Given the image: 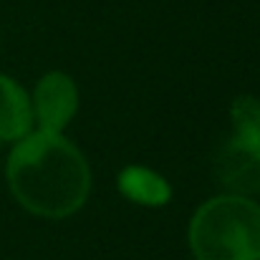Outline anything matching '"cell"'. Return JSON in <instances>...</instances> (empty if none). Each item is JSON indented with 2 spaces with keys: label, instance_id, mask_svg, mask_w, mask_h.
<instances>
[{
  "label": "cell",
  "instance_id": "6da1fadb",
  "mask_svg": "<svg viewBox=\"0 0 260 260\" xmlns=\"http://www.w3.org/2000/svg\"><path fill=\"white\" fill-rule=\"evenodd\" d=\"M5 177L13 197L36 217L63 220L79 212L91 192L86 157L63 134L30 132L8 154Z\"/></svg>",
  "mask_w": 260,
  "mask_h": 260
},
{
  "label": "cell",
  "instance_id": "7a4b0ae2",
  "mask_svg": "<svg viewBox=\"0 0 260 260\" xmlns=\"http://www.w3.org/2000/svg\"><path fill=\"white\" fill-rule=\"evenodd\" d=\"M194 260H260V205L248 194H217L202 202L187 228Z\"/></svg>",
  "mask_w": 260,
  "mask_h": 260
},
{
  "label": "cell",
  "instance_id": "3957f363",
  "mask_svg": "<svg viewBox=\"0 0 260 260\" xmlns=\"http://www.w3.org/2000/svg\"><path fill=\"white\" fill-rule=\"evenodd\" d=\"M33 119L41 132L63 134L79 111V88L74 79L63 71H48L41 76L33 93Z\"/></svg>",
  "mask_w": 260,
  "mask_h": 260
},
{
  "label": "cell",
  "instance_id": "277c9868",
  "mask_svg": "<svg viewBox=\"0 0 260 260\" xmlns=\"http://www.w3.org/2000/svg\"><path fill=\"white\" fill-rule=\"evenodd\" d=\"M33 132V104L25 88L0 74V142H18Z\"/></svg>",
  "mask_w": 260,
  "mask_h": 260
},
{
  "label": "cell",
  "instance_id": "5b68a950",
  "mask_svg": "<svg viewBox=\"0 0 260 260\" xmlns=\"http://www.w3.org/2000/svg\"><path fill=\"white\" fill-rule=\"evenodd\" d=\"M119 192L142 207H162L172 200V184L159 172L142 167V165H129L119 172L116 179Z\"/></svg>",
  "mask_w": 260,
  "mask_h": 260
},
{
  "label": "cell",
  "instance_id": "8992f818",
  "mask_svg": "<svg viewBox=\"0 0 260 260\" xmlns=\"http://www.w3.org/2000/svg\"><path fill=\"white\" fill-rule=\"evenodd\" d=\"M220 177L235 194H250L260 189V157L228 144L220 159Z\"/></svg>",
  "mask_w": 260,
  "mask_h": 260
},
{
  "label": "cell",
  "instance_id": "52a82bcc",
  "mask_svg": "<svg viewBox=\"0 0 260 260\" xmlns=\"http://www.w3.org/2000/svg\"><path fill=\"white\" fill-rule=\"evenodd\" d=\"M230 121H233V139L243 152H250L260 157V101L255 96H240L230 106Z\"/></svg>",
  "mask_w": 260,
  "mask_h": 260
}]
</instances>
